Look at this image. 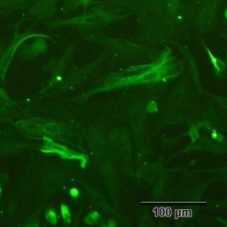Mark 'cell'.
Wrapping results in <instances>:
<instances>
[{"instance_id": "1", "label": "cell", "mask_w": 227, "mask_h": 227, "mask_svg": "<svg viewBox=\"0 0 227 227\" xmlns=\"http://www.w3.org/2000/svg\"><path fill=\"white\" fill-rule=\"evenodd\" d=\"M155 217H170L173 212L170 207H157L153 209Z\"/></svg>"}, {"instance_id": "2", "label": "cell", "mask_w": 227, "mask_h": 227, "mask_svg": "<svg viewBox=\"0 0 227 227\" xmlns=\"http://www.w3.org/2000/svg\"><path fill=\"white\" fill-rule=\"evenodd\" d=\"M193 217V210L191 209H176L174 212V218L176 220L184 217Z\"/></svg>"}, {"instance_id": "3", "label": "cell", "mask_w": 227, "mask_h": 227, "mask_svg": "<svg viewBox=\"0 0 227 227\" xmlns=\"http://www.w3.org/2000/svg\"><path fill=\"white\" fill-rule=\"evenodd\" d=\"M208 52H209V56L211 57V60H212V61H213V64H214V66L216 67V68H217V70H219V67H218V65H217V60H216V58H215V57L212 55V53L209 52V50H208Z\"/></svg>"}, {"instance_id": "4", "label": "cell", "mask_w": 227, "mask_h": 227, "mask_svg": "<svg viewBox=\"0 0 227 227\" xmlns=\"http://www.w3.org/2000/svg\"><path fill=\"white\" fill-rule=\"evenodd\" d=\"M70 193H71V195L74 197L77 196L78 195V190L77 189H76V188H73L71 189V191H70Z\"/></svg>"}]
</instances>
